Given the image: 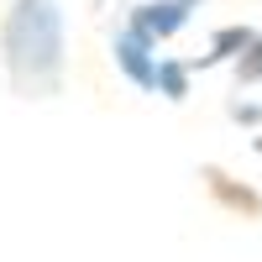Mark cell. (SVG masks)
I'll return each mask as SVG.
<instances>
[{
	"instance_id": "1",
	"label": "cell",
	"mask_w": 262,
	"mask_h": 262,
	"mask_svg": "<svg viewBox=\"0 0 262 262\" xmlns=\"http://www.w3.org/2000/svg\"><path fill=\"white\" fill-rule=\"evenodd\" d=\"M0 69L16 100H58L69 84L63 0H11L0 16Z\"/></svg>"
},
{
	"instance_id": "2",
	"label": "cell",
	"mask_w": 262,
	"mask_h": 262,
	"mask_svg": "<svg viewBox=\"0 0 262 262\" xmlns=\"http://www.w3.org/2000/svg\"><path fill=\"white\" fill-rule=\"evenodd\" d=\"M200 6H205V0H131L121 27H131L137 37H147L152 48H163V42H173L194 21Z\"/></svg>"
},
{
	"instance_id": "3",
	"label": "cell",
	"mask_w": 262,
	"mask_h": 262,
	"mask_svg": "<svg viewBox=\"0 0 262 262\" xmlns=\"http://www.w3.org/2000/svg\"><path fill=\"white\" fill-rule=\"evenodd\" d=\"M111 63L121 69V79L131 84V90H142V95L158 90V63H163V53L152 48L147 37H137L131 27H116V37H111Z\"/></svg>"
},
{
	"instance_id": "4",
	"label": "cell",
	"mask_w": 262,
	"mask_h": 262,
	"mask_svg": "<svg viewBox=\"0 0 262 262\" xmlns=\"http://www.w3.org/2000/svg\"><path fill=\"white\" fill-rule=\"evenodd\" d=\"M200 179H205V194H210V200L221 205L226 215H242V221H257V215H262V194H257L252 184H242V179H231L226 168L205 163Z\"/></svg>"
},
{
	"instance_id": "5",
	"label": "cell",
	"mask_w": 262,
	"mask_h": 262,
	"mask_svg": "<svg viewBox=\"0 0 262 262\" xmlns=\"http://www.w3.org/2000/svg\"><path fill=\"white\" fill-rule=\"evenodd\" d=\"M252 37H257L252 27H221V32H210V53L189 58V69H215V63H236V58H242V48H247Z\"/></svg>"
},
{
	"instance_id": "6",
	"label": "cell",
	"mask_w": 262,
	"mask_h": 262,
	"mask_svg": "<svg viewBox=\"0 0 262 262\" xmlns=\"http://www.w3.org/2000/svg\"><path fill=\"white\" fill-rule=\"evenodd\" d=\"M189 58H163L158 63V90H152V95H163V100H173V105H179L184 95H189Z\"/></svg>"
},
{
	"instance_id": "7",
	"label": "cell",
	"mask_w": 262,
	"mask_h": 262,
	"mask_svg": "<svg viewBox=\"0 0 262 262\" xmlns=\"http://www.w3.org/2000/svg\"><path fill=\"white\" fill-rule=\"evenodd\" d=\"M231 79H236V90H257L262 84V32L242 48V58L231 63Z\"/></svg>"
},
{
	"instance_id": "8",
	"label": "cell",
	"mask_w": 262,
	"mask_h": 262,
	"mask_svg": "<svg viewBox=\"0 0 262 262\" xmlns=\"http://www.w3.org/2000/svg\"><path fill=\"white\" fill-rule=\"evenodd\" d=\"M252 147H257V152H262V137H257V142H252Z\"/></svg>"
}]
</instances>
